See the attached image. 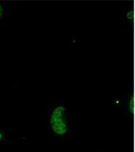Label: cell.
<instances>
[{
    "label": "cell",
    "instance_id": "obj_2",
    "mask_svg": "<svg viewBox=\"0 0 135 152\" xmlns=\"http://www.w3.org/2000/svg\"><path fill=\"white\" fill-rule=\"evenodd\" d=\"M111 103L116 107L125 108L126 115L131 116L133 112L134 102L131 94L125 95L123 97H115L111 100Z\"/></svg>",
    "mask_w": 135,
    "mask_h": 152
},
{
    "label": "cell",
    "instance_id": "obj_1",
    "mask_svg": "<svg viewBox=\"0 0 135 152\" xmlns=\"http://www.w3.org/2000/svg\"><path fill=\"white\" fill-rule=\"evenodd\" d=\"M46 124L51 134L60 140L69 137L73 129L70 111L63 104H55L48 107Z\"/></svg>",
    "mask_w": 135,
    "mask_h": 152
},
{
    "label": "cell",
    "instance_id": "obj_4",
    "mask_svg": "<svg viewBox=\"0 0 135 152\" xmlns=\"http://www.w3.org/2000/svg\"><path fill=\"white\" fill-rule=\"evenodd\" d=\"M3 13V10H2V7L0 5V17L2 16Z\"/></svg>",
    "mask_w": 135,
    "mask_h": 152
},
{
    "label": "cell",
    "instance_id": "obj_3",
    "mask_svg": "<svg viewBox=\"0 0 135 152\" xmlns=\"http://www.w3.org/2000/svg\"><path fill=\"white\" fill-rule=\"evenodd\" d=\"M5 134L2 130H0V142H3L5 140Z\"/></svg>",
    "mask_w": 135,
    "mask_h": 152
}]
</instances>
